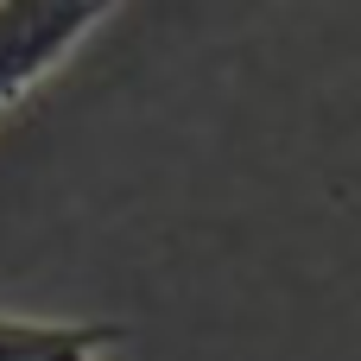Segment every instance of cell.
I'll return each mask as SVG.
<instances>
[{"label": "cell", "mask_w": 361, "mask_h": 361, "mask_svg": "<svg viewBox=\"0 0 361 361\" xmlns=\"http://www.w3.org/2000/svg\"><path fill=\"white\" fill-rule=\"evenodd\" d=\"M102 0H0V108L25 102L108 19Z\"/></svg>", "instance_id": "cell-1"}, {"label": "cell", "mask_w": 361, "mask_h": 361, "mask_svg": "<svg viewBox=\"0 0 361 361\" xmlns=\"http://www.w3.org/2000/svg\"><path fill=\"white\" fill-rule=\"evenodd\" d=\"M127 343V324H57V317H19L0 311V361H108Z\"/></svg>", "instance_id": "cell-2"}]
</instances>
